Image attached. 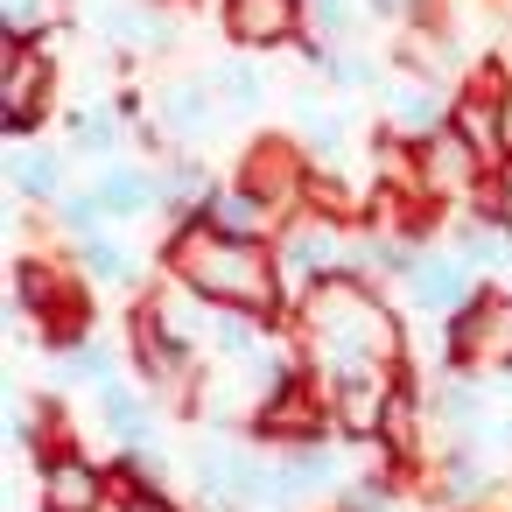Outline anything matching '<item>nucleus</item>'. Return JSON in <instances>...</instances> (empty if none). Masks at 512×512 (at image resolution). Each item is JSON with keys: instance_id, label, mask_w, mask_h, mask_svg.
I'll return each instance as SVG.
<instances>
[{"instance_id": "nucleus-1", "label": "nucleus", "mask_w": 512, "mask_h": 512, "mask_svg": "<svg viewBox=\"0 0 512 512\" xmlns=\"http://www.w3.org/2000/svg\"><path fill=\"white\" fill-rule=\"evenodd\" d=\"M288 330L302 337L316 372H351V365H400L414 358V316L393 288L365 281V274H337L323 288H309L288 316Z\"/></svg>"}, {"instance_id": "nucleus-2", "label": "nucleus", "mask_w": 512, "mask_h": 512, "mask_svg": "<svg viewBox=\"0 0 512 512\" xmlns=\"http://www.w3.org/2000/svg\"><path fill=\"white\" fill-rule=\"evenodd\" d=\"M155 274H169V281H183V288H197V295H211V302H225V309H246V316H260V323H288V316H295L274 246L225 239V232H211L204 218L162 232Z\"/></svg>"}, {"instance_id": "nucleus-3", "label": "nucleus", "mask_w": 512, "mask_h": 512, "mask_svg": "<svg viewBox=\"0 0 512 512\" xmlns=\"http://www.w3.org/2000/svg\"><path fill=\"white\" fill-rule=\"evenodd\" d=\"M64 92V29H43L29 43L0 50V127L8 141H43Z\"/></svg>"}, {"instance_id": "nucleus-4", "label": "nucleus", "mask_w": 512, "mask_h": 512, "mask_svg": "<svg viewBox=\"0 0 512 512\" xmlns=\"http://www.w3.org/2000/svg\"><path fill=\"white\" fill-rule=\"evenodd\" d=\"M358 218H330V211H295L274 239V260H281V281H288V302H302L309 288L337 281V274H358Z\"/></svg>"}, {"instance_id": "nucleus-5", "label": "nucleus", "mask_w": 512, "mask_h": 512, "mask_svg": "<svg viewBox=\"0 0 512 512\" xmlns=\"http://www.w3.org/2000/svg\"><path fill=\"white\" fill-rule=\"evenodd\" d=\"M120 344H127V372L162 400V407H176L183 414V400H190V386H197V372H204V358L162 323V309L148 302V295H134L127 302V316H120Z\"/></svg>"}, {"instance_id": "nucleus-6", "label": "nucleus", "mask_w": 512, "mask_h": 512, "mask_svg": "<svg viewBox=\"0 0 512 512\" xmlns=\"http://www.w3.org/2000/svg\"><path fill=\"white\" fill-rule=\"evenodd\" d=\"M232 176L253 183L281 218L309 211V176H316V155L295 141V127H253L246 148L232 155Z\"/></svg>"}, {"instance_id": "nucleus-7", "label": "nucleus", "mask_w": 512, "mask_h": 512, "mask_svg": "<svg viewBox=\"0 0 512 512\" xmlns=\"http://www.w3.org/2000/svg\"><path fill=\"white\" fill-rule=\"evenodd\" d=\"M29 477H36V512H113V463L92 456L85 442H64V449H43L29 456Z\"/></svg>"}, {"instance_id": "nucleus-8", "label": "nucleus", "mask_w": 512, "mask_h": 512, "mask_svg": "<svg viewBox=\"0 0 512 512\" xmlns=\"http://www.w3.org/2000/svg\"><path fill=\"white\" fill-rule=\"evenodd\" d=\"M414 176H421V197L449 218V211H470L498 169H491V162L456 134V127H435V134H421V141H414Z\"/></svg>"}, {"instance_id": "nucleus-9", "label": "nucleus", "mask_w": 512, "mask_h": 512, "mask_svg": "<svg viewBox=\"0 0 512 512\" xmlns=\"http://www.w3.org/2000/svg\"><path fill=\"white\" fill-rule=\"evenodd\" d=\"M225 50H253V57H281L309 36V0H211Z\"/></svg>"}, {"instance_id": "nucleus-10", "label": "nucleus", "mask_w": 512, "mask_h": 512, "mask_svg": "<svg viewBox=\"0 0 512 512\" xmlns=\"http://www.w3.org/2000/svg\"><path fill=\"white\" fill-rule=\"evenodd\" d=\"M477 295H484V274H477L449 239H435V246L421 253V267L407 274V288H400L407 316H421V323H449V316L470 309Z\"/></svg>"}, {"instance_id": "nucleus-11", "label": "nucleus", "mask_w": 512, "mask_h": 512, "mask_svg": "<svg viewBox=\"0 0 512 512\" xmlns=\"http://www.w3.org/2000/svg\"><path fill=\"white\" fill-rule=\"evenodd\" d=\"M85 162L64 148V141H8V155H0V176H8V190H15V204L22 211H57L85 176H78Z\"/></svg>"}, {"instance_id": "nucleus-12", "label": "nucleus", "mask_w": 512, "mask_h": 512, "mask_svg": "<svg viewBox=\"0 0 512 512\" xmlns=\"http://www.w3.org/2000/svg\"><path fill=\"white\" fill-rule=\"evenodd\" d=\"M449 127H456L491 169H505V155H512V106H505V92H498V78H491L484 64H470V78L456 85Z\"/></svg>"}, {"instance_id": "nucleus-13", "label": "nucleus", "mask_w": 512, "mask_h": 512, "mask_svg": "<svg viewBox=\"0 0 512 512\" xmlns=\"http://www.w3.org/2000/svg\"><path fill=\"white\" fill-rule=\"evenodd\" d=\"M92 197L106 204V218L127 232V225H162V162L148 155H120V162H99L92 176Z\"/></svg>"}, {"instance_id": "nucleus-14", "label": "nucleus", "mask_w": 512, "mask_h": 512, "mask_svg": "<svg viewBox=\"0 0 512 512\" xmlns=\"http://www.w3.org/2000/svg\"><path fill=\"white\" fill-rule=\"evenodd\" d=\"M491 379L484 372H456V365H428V414H435V442H484L491 428Z\"/></svg>"}, {"instance_id": "nucleus-15", "label": "nucleus", "mask_w": 512, "mask_h": 512, "mask_svg": "<svg viewBox=\"0 0 512 512\" xmlns=\"http://www.w3.org/2000/svg\"><path fill=\"white\" fill-rule=\"evenodd\" d=\"M92 400V421L113 435V449H162V400L134 379V372H120V379H106L99 393H85Z\"/></svg>"}, {"instance_id": "nucleus-16", "label": "nucleus", "mask_w": 512, "mask_h": 512, "mask_svg": "<svg viewBox=\"0 0 512 512\" xmlns=\"http://www.w3.org/2000/svg\"><path fill=\"white\" fill-rule=\"evenodd\" d=\"M449 85H435V78H414V71H386V85L372 92V120L379 127H393L400 141H421V134H435V127H449Z\"/></svg>"}, {"instance_id": "nucleus-17", "label": "nucleus", "mask_w": 512, "mask_h": 512, "mask_svg": "<svg viewBox=\"0 0 512 512\" xmlns=\"http://www.w3.org/2000/svg\"><path fill=\"white\" fill-rule=\"evenodd\" d=\"M225 113H232V106H225V92L211 85V71H197V78H169V85L155 92V120L169 127L176 148H204L211 127H218Z\"/></svg>"}, {"instance_id": "nucleus-18", "label": "nucleus", "mask_w": 512, "mask_h": 512, "mask_svg": "<svg viewBox=\"0 0 512 512\" xmlns=\"http://www.w3.org/2000/svg\"><path fill=\"white\" fill-rule=\"evenodd\" d=\"M372 127H365V113L358 106H344V92H302L295 99V141L316 155V162H344L358 141H365Z\"/></svg>"}, {"instance_id": "nucleus-19", "label": "nucleus", "mask_w": 512, "mask_h": 512, "mask_svg": "<svg viewBox=\"0 0 512 512\" xmlns=\"http://www.w3.org/2000/svg\"><path fill=\"white\" fill-rule=\"evenodd\" d=\"M197 218H204L211 232H225V239H253V246H274V239H281V225H288V218H281L253 183H239L232 169L218 176V190L204 197V211H197Z\"/></svg>"}, {"instance_id": "nucleus-20", "label": "nucleus", "mask_w": 512, "mask_h": 512, "mask_svg": "<svg viewBox=\"0 0 512 512\" xmlns=\"http://www.w3.org/2000/svg\"><path fill=\"white\" fill-rule=\"evenodd\" d=\"M64 148H71L85 169L120 162V155H134V120H127L113 99H99V106H71V113H64Z\"/></svg>"}, {"instance_id": "nucleus-21", "label": "nucleus", "mask_w": 512, "mask_h": 512, "mask_svg": "<svg viewBox=\"0 0 512 512\" xmlns=\"http://www.w3.org/2000/svg\"><path fill=\"white\" fill-rule=\"evenodd\" d=\"M71 400H78V393H57V386L15 393V449H22V456H43V449L78 442V414H71Z\"/></svg>"}, {"instance_id": "nucleus-22", "label": "nucleus", "mask_w": 512, "mask_h": 512, "mask_svg": "<svg viewBox=\"0 0 512 512\" xmlns=\"http://www.w3.org/2000/svg\"><path fill=\"white\" fill-rule=\"evenodd\" d=\"M71 260H78V274L92 281V288H113V295H148V260L127 246V232H99V239H78L71 246Z\"/></svg>"}, {"instance_id": "nucleus-23", "label": "nucleus", "mask_w": 512, "mask_h": 512, "mask_svg": "<svg viewBox=\"0 0 512 512\" xmlns=\"http://www.w3.org/2000/svg\"><path fill=\"white\" fill-rule=\"evenodd\" d=\"M442 239L484 274V281H505L512 274V218H484V211H449L442 218Z\"/></svg>"}, {"instance_id": "nucleus-24", "label": "nucleus", "mask_w": 512, "mask_h": 512, "mask_svg": "<svg viewBox=\"0 0 512 512\" xmlns=\"http://www.w3.org/2000/svg\"><path fill=\"white\" fill-rule=\"evenodd\" d=\"M218 176H225V169H211L204 148L162 155V232H169V225H190V218L204 211V197L218 190Z\"/></svg>"}, {"instance_id": "nucleus-25", "label": "nucleus", "mask_w": 512, "mask_h": 512, "mask_svg": "<svg viewBox=\"0 0 512 512\" xmlns=\"http://www.w3.org/2000/svg\"><path fill=\"white\" fill-rule=\"evenodd\" d=\"M120 372H127V344H120V337H106V330L50 358V386H57V393H99V386H106V379H120Z\"/></svg>"}, {"instance_id": "nucleus-26", "label": "nucleus", "mask_w": 512, "mask_h": 512, "mask_svg": "<svg viewBox=\"0 0 512 512\" xmlns=\"http://www.w3.org/2000/svg\"><path fill=\"white\" fill-rule=\"evenodd\" d=\"M386 50H365V43H330L323 50V64L309 71L316 78V92H344V99H372L379 85H386Z\"/></svg>"}, {"instance_id": "nucleus-27", "label": "nucleus", "mask_w": 512, "mask_h": 512, "mask_svg": "<svg viewBox=\"0 0 512 512\" xmlns=\"http://www.w3.org/2000/svg\"><path fill=\"white\" fill-rule=\"evenodd\" d=\"M414 505H421L414 477H400V470L372 463L365 477H344V491H337L323 512H414Z\"/></svg>"}, {"instance_id": "nucleus-28", "label": "nucleus", "mask_w": 512, "mask_h": 512, "mask_svg": "<svg viewBox=\"0 0 512 512\" xmlns=\"http://www.w3.org/2000/svg\"><path fill=\"white\" fill-rule=\"evenodd\" d=\"M211 85L225 92V106H232L239 120H260V113H267V71H260V57H253V50L218 57V64H211Z\"/></svg>"}, {"instance_id": "nucleus-29", "label": "nucleus", "mask_w": 512, "mask_h": 512, "mask_svg": "<svg viewBox=\"0 0 512 512\" xmlns=\"http://www.w3.org/2000/svg\"><path fill=\"white\" fill-rule=\"evenodd\" d=\"M50 225H57V239H64V246H78V239H99V232H120V225L106 218V204L92 197V183H78V190H71V197L50 211Z\"/></svg>"}, {"instance_id": "nucleus-30", "label": "nucleus", "mask_w": 512, "mask_h": 512, "mask_svg": "<svg viewBox=\"0 0 512 512\" xmlns=\"http://www.w3.org/2000/svg\"><path fill=\"white\" fill-rule=\"evenodd\" d=\"M64 0H0V43H29L43 29H57Z\"/></svg>"}, {"instance_id": "nucleus-31", "label": "nucleus", "mask_w": 512, "mask_h": 512, "mask_svg": "<svg viewBox=\"0 0 512 512\" xmlns=\"http://www.w3.org/2000/svg\"><path fill=\"white\" fill-rule=\"evenodd\" d=\"M470 211H484V218H512V155H505V169L484 183V197H477Z\"/></svg>"}, {"instance_id": "nucleus-32", "label": "nucleus", "mask_w": 512, "mask_h": 512, "mask_svg": "<svg viewBox=\"0 0 512 512\" xmlns=\"http://www.w3.org/2000/svg\"><path fill=\"white\" fill-rule=\"evenodd\" d=\"M498 22H505V43H512V0H498Z\"/></svg>"}]
</instances>
